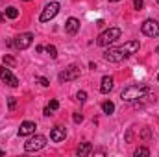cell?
Returning <instances> with one entry per match:
<instances>
[{
    "label": "cell",
    "instance_id": "cell-13",
    "mask_svg": "<svg viewBox=\"0 0 159 157\" xmlns=\"http://www.w3.org/2000/svg\"><path fill=\"white\" fill-rule=\"evenodd\" d=\"M113 78L111 76H104L102 78V85H100V92L102 94H107V92H111V89H113Z\"/></svg>",
    "mask_w": 159,
    "mask_h": 157
},
{
    "label": "cell",
    "instance_id": "cell-28",
    "mask_svg": "<svg viewBox=\"0 0 159 157\" xmlns=\"http://www.w3.org/2000/svg\"><path fill=\"white\" fill-rule=\"evenodd\" d=\"M0 155H4V150H2V148H0Z\"/></svg>",
    "mask_w": 159,
    "mask_h": 157
},
{
    "label": "cell",
    "instance_id": "cell-27",
    "mask_svg": "<svg viewBox=\"0 0 159 157\" xmlns=\"http://www.w3.org/2000/svg\"><path fill=\"white\" fill-rule=\"evenodd\" d=\"M4 19H6V15H0V22H2V20H4Z\"/></svg>",
    "mask_w": 159,
    "mask_h": 157
},
{
    "label": "cell",
    "instance_id": "cell-4",
    "mask_svg": "<svg viewBox=\"0 0 159 157\" xmlns=\"http://www.w3.org/2000/svg\"><path fill=\"white\" fill-rule=\"evenodd\" d=\"M46 146V137L44 135H34L28 142H24V150L26 152H39Z\"/></svg>",
    "mask_w": 159,
    "mask_h": 157
},
{
    "label": "cell",
    "instance_id": "cell-21",
    "mask_svg": "<svg viewBox=\"0 0 159 157\" xmlns=\"http://www.w3.org/2000/svg\"><path fill=\"white\" fill-rule=\"evenodd\" d=\"M35 81H37V83H41L43 87H48V85H50V81H48L46 78H43V76H37V78H35Z\"/></svg>",
    "mask_w": 159,
    "mask_h": 157
},
{
    "label": "cell",
    "instance_id": "cell-20",
    "mask_svg": "<svg viewBox=\"0 0 159 157\" xmlns=\"http://www.w3.org/2000/svg\"><path fill=\"white\" fill-rule=\"evenodd\" d=\"M76 100H78L80 104H83V102L87 100V92H85V91H80L78 94H76Z\"/></svg>",
    "mask_w": 159,
    "mask_h": 157
},
{
    "label": "cell",
    "instance_id": "cell-32",
    "mask_svg": "<svg viewBox=\"0 0 159 157\" xmlns=\"http://www.w3.org/2000/svg\"><path fill=\"white\" fill-rule=\"evenodd\" d=\"M157 2H159V0H157Z\"/></svg>",
    "mask_w": 159,
    "mask_h": 157
},
{
    "label": "cell",
    "instance_id": "cell-9",
    "mask_svg": "<svg viewBox=\"0 0 159 157\" xmlns=\"http://www.w3.org/2000/svg\"><path fill=\"white\" fill-rule=\"evenodd\" d=\"M32 43H34V35L26 32V34H20L19 37H15V43H13V44H15L19 50H26Z\"/></svg>",
    "mask_w": 159,
    "mask_h": 157
},
{
    "label": "cell",
    "instance_id": "cell-24",
    "mask_svg": "<svg viewBox=\"0 0 159 157\" xmlns=\"http://www.w3.org/2000/svg\"><path fill=\"white\" fill-rule=\"evenodd\" d=\"M72 120H74L76 124H80V122H83V115H81V113H74V117H72Z\"/></svg>",
    "mask_w": 159,
    "mask_h": 157
},
{
    "label": "cell",
    "instance_id": "cell-7",
    "mask_svg": "<svg viewBox=\"0 0 159 157\" xmlns=\"http://www.w3.org/2000/svg\"><path fill=\"white\" fill-rule=\"evenodd\" d=\"M0 78H2V81L4 83H7L9 87H19V79H17V76L9 70V67H2L0 69Z\"/></svg>",
    "mask_w": 159,
    "mask_h": 157
},
{
    "label": "cell",
    "instance_id": "cell-29",
    "mask_svg": "<svg viewBox=\"0 0 159 157\" xmlns=\"http://www.w3.org/2000/svg\"><path fill=\"white\" fill-rule=\"evenodd\" d=\"M111 2H119V0H111Z\"/></svg>",
    "mask_w": 159,
    "mask_h": 157
},
{
    "label": "cell",
    "instance_id": "cell-26",
    "mask_svg": "<svg viewBox=\"0 0 159 157\" xmlns=\"http://www.w3.org/2000/svg\"><path fill=\"white\" fill-rule=\"evenodd\" d=\"M44 115H46V117H50V115H54V113H52V109H50V107H44Z\"/></svg>",
    "mask_w": 159,
    "mask_h": 157
},
{
    "label": "cell",
    "instance_id": "cell-22",
    "mask_svg": "<svg viewBox=\"0 0 159 157\" xmlns=\"http://www.w3.org/2000/svg\"><path fill=\"white\" fill-rule=\"evenodd\" d=\"M15 105H17V100L11 96V98H7V107H9V111H13L15 109Z\"/></svg>",
    "mask_w": 159,
    "mask_h": 157
},
{
    "label": "cell",
    "instance_id": "cell-5",
    "mask_svg": "<svg viewBox=\"0 0 159 157\" xmlns=\"http://www.w3.org/2000/svg\"><path fill=\"white\" fill-rule=\"evenodd\" d=\"M59 2H50V4H46L44 6V9H43V13H41L39 20L41 22H48V20H52L57 13H59Z\"/></svg>",
    "mask_w": 159,
    "mask_h": 157
},
{
    "label": "cell",
    "instance_id": "cell-6",
    "mask_svg": "<svg viewBox=\"0 0 159 157\" xmlns=\"http://www.w3.org/2000/svg\"><path fill=\"white\" fill-rule=\"evenodd\" d=\"M141 32H143L146 37H157L159 35V22L157 20H154V19L144 20L143 26H141Z\"/></svg>",
    "mask_w": 159,
    "mask_h": 157
},
{
    "label": "cell",
    "instance_id": "cell-31",
    "mask_svg": "<svg viewBox=\"0 0 159 157\" xmlns=\"http://www.w3.org/2000/svg\"><path fill=\"white\" fill-rule=\"evenodd\" d=\"M26 2H30V0H26Z\"/></svg>",
    "mask_w": 159,
    "mask_h": 157
},
{
    "label": "cell",
    "instance_id": "cell-16",
    "mask_svg": "<svg viewBox=\"0 0 159 157\" xmlns=\"http://www.w3.org/2000/svg\"><path fill=\"white\" fill-rule=\"evenodd\" d=\"M102 111H104L106 115H113V111H115V104H113V102H104V104H102Z\"/></svg>",
    "mask_w": 159,
    "mask_h": 157
},
{
    "label": "cell",
    "instance_id": "cell-15",
    "mask_svg": "<svg viewBox=\"0 0 159 157\" xmlns=\"http://www.w3.org/2000/svg\"><path fill=\"white\" fill-rule=\"evenodd\" d=\"M4 15H6L7 19H17V17H19V9H17V7H13V6H9V7H6Z\"/></svg>",
    "mask_w": 159,
    "mask_h": 157
},
{
    "label": "cell",
    "instance_id": "cell-1",
    "mask_svg": "<svg viewBox=\"0 0 159 157\" xmlns=\"http://www.w3.org/2000/svg\"><path fill=\"white\" fill-rule=\"evenodd\" d=\"M139 50V41H128L126 44L117 46V48H107L104 54V59L109 63H122L124 59H128L131 54H135Z\"/></svg>",
    "mask_w": 159,
    "mask_h": 157
},
{
    "label": "cell",
    "instance_id": "cell-14",
    "mask_svg": "<svg viewBox=\"0 0 159 157\" xmlns=\"http://www.w3.org/2000/svg\"><path fill=\"white\" fill-rule=\"evenodd\" d=\"M91 152H93V146H91V142H81V144L78 146V150H76V154H78L80 157H87Z\"/></svg>",
    "mask_w": 159,
    "mask_h": 157
},
{
    "label": "cell",
    "instance_id": "cell-8",
    "mask_svg": "<svg viewBox=\"0 0 159 157\" xmlns=\"http://www.w3.org/2000/svg\"><path fill=\"white\" fill-rule=\"evenodd\" d=\"M78 78H80V67H76V65H70L69 69H65L59 74V81H72V79Z\"/></svg>",
    "mask_w": 159,
    "mask_h": 157
},
{
    "label": "cell",
    "instance_id": "cell-25",
    "mask_svg": "<svg viewBox=\"0 0 159 157\" xmlns=\"http://www.w3.org/2000/svg\"><path fill=\"white\" fill-rule=\"evenodd\" d=\"M133 6H135V9H143L144 2H143V0H133Z\"/></svg>",
    "mask_w": 159,
    "mask_h": 157
},
{
    "label": "cell",
    "instance_id": "cell-17",
    "mask_svg": "<svg viewBox=\"0 0 159 157\" xmlns=\"http://www.w3.org/2000/svg\"><path fill=\"white\" fill-rule=\"evenodd\" d=\"M133 155H135V157H139V155L148 157V155H150V150H148V148H144V146H139V148L133 152Z\"/></svg>",
    "mask_w": 159,
    "mask_h": 157
},
{
    "label": "cell",
    "instance_id": "cell-12",
    "mask_svg": "<svg viewBox=\"0 0 159 157\" xmlns=\"http://www.w3.org/2000/svg\"><path fill=\"white\" fill-rule=\"evenodd\" d=\"M65 32H67L69 35H76L80 32V20L78 19H74V17L67 19V22H65Z\"/></svg>",
    "mask_w": 159,
    "mask_h": 157
},
{
    "label": "cell",
    "instance_id": "cell-10",
    "mask_svg": "<svg viewBox=\"0 0 159 157\" xmlns=\"http://www.w3.org/2000/svg\"><path fill=\"white\" fill-rule=\"evenodd\" d=\"M65 137H67V129L63 126H56L50 131V141L52 142H61V141H65Z\"/></svg>",
    "mask_w": 159,
    "mask_h": 157
},
{
    "label": "cell",
    "instance_id": "cell-19",
    "mask_svg": "<svg viewBox=\"0 0 159 157\" xmlns=\"http://www.w3.org/2000/svg\"><path fill=\"white\" fill-rule=\"evenodd\" d=\"M2 61H4V65H7V67H15V59H13L11 56H4Z\"/></svg>",
    "mask_w": 159,
    "mask_h": 157
},
{
    "label": "cell",
    "instance_id": "cell-18",
    "mask_svg": "<svg viewBox=\"0 0 159 157\" xmlns=\"http://www.w3.org/2000/svg\"><path fill=\"white\" fill-rule=\"evenodd\" d=\"M46 52L50 54V57H52V59H56V57H57V50H56V46H54V44H48V46H46Z\"/></svg>",
    "mask_w": 159,
    "mask_h": 157
},
{
    "label": "cell",
    "instance_id": "cell-3",
    "mask_svg": "<svg viewBox=\"0 0 159 157\" xmlns=\"http://www.w3.org/2000/svg\"><path fill=\"white\" fill-rule=\"evenodd\" d=\"M119 37H120V28H109V30H106V32H102L98 35L96 44L98 46H109L111 43H115Z\"/></svg>",
    "mask_w": 159,
    "mask_h": 157
},
{
    "label": "cell",
    "instance_id": "cell-23",
    "mask_svg": "<svg viewBox=\"0 0 159 157\" xmlns=\"http://www.w3.org/2000/svg\"><path fill=\"white\" fill-rule=\"evenodd\" d=\"M48 107H50L52 111H57V107H59V102H57V100H50V104H48Z\"/></svg>",
    "mask_w": 159,
    "mask_h": 157
},
{
    "label": "cell",
    "instance_id": "cell-11",
    "mask_svg": "<svg viewBox=\"0 0 159 157\" xmlns=\"http://www.w3.org/2000/svg\"><path fill=\"white\" fill-rule=\"evenodd\" d=\"M35 122H30V120H26V122H22L20 124V128H19V135L20 137H28V135H34L35 133Z\"/></svg>",
    "mask_w": 159,
    "mask_h": 157
},
{
    "label": "cell",
    "instance_id": "cell-30",
    "mask_svg": "<svg viewBox=\"0 0 159 157\" xmlns=\"http://www.w3.org/2000/svg\"><path fill=\"white\" fill-rule=\"evenodd\" d=\"M157 81H159V76H157Z\"/></svg>",
    "mask_w": 159,
    "mask_h": 157
},
{
    "label": "cell",
    "instance_id": "cell-2",
    "mask_svg": "<svg viewBox=\"0 0 159 157\" xmlns=\"http://www.w3.org/2000/svg\"><path fill=\"white\" fill-rule=\"evenodd\" d=\"M148 94V87L146 85H129L120 92L122 102H137L141 98H144Z\"/></svg>",
    "mask_w": 159,
    "mask_h": 157
}]
</instances>
